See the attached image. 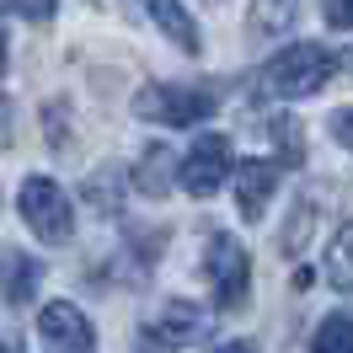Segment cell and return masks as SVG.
Instances as JSON below:
<instances>
[{"instance_id": "7", "label": "cell", "mask_w": 353, "mask_h": 353, "mask_svg": "<svg viewBox=\"0 0 353 353\" xmlns=\"http://www.w3.org/2000/svg\"><path fill=\"white\" fill-rule=\"evenodd\" d=\"M38 337H43L48 348H70V353H91V343H97L91 321L81 316V305H70V300H48V305L38 310Z\"/></svg>"}, {"instance_id": "20", "label": "cell", "mask_w": 353, "mask_h": 353, "mask_svg": "<svg viewBox=\"0 0 353 353\" xmlns=\"http://www.w3.org/2000/svg\"><path fill=\"white\" fill-rule=\"evenodd\" d=\"M327 22L343 32V27H353V0H327Z\"/></svg>"}, {"instance_id": "19", "label": "cell", "mask_w": 353, "mask_h": 353, "mask_svg": "<svg viewBox=\"0 0 353 353\" xmlns=\"http://www.w3.org/2000/svg\"><path fill=\"white\" fill-rule=\"evenodd\" d=\"M332 139H337V145H348V150H353V108L332 112Z\"/></svg>"}, {"instance_id": "6", "label": "cell", "mask_w": 353, "mask_h": 353, "mask_svg": "<svg viewBox=\"0 0 353 353\" xmlns=\"http://www.w3.org/2000/svg\"><path fill=\"white\" fill-rule=\"evenodd\" d=\"M176 176H182V188H188L193 199H209V193H220L225 176H236V155H230V139H225V134H199V139H193V150L182 155Z\"/></svg>"}, {"instance_id": "5", "label": "cell", "mask_w": 353, "mask_h": 353, "mask_svg": "<svg viewBox=\"0 0 353 353\" xmlns=\"http://www.w3.org/2000/svg\"><path fill=\"white\" fill-rule=\"evenodd\" d=\"M145 337L155 348H193V343H209L214 337V310L193 305V300H166L145 321Z\"/></svg>"}, {"instance_id": "13", "label": "cell", "mask_w": 353, "mask_h": 353, "mask_svg": "<svg viewBox=\"0 0 353 353\" xmlns=\"http://www.w3.org/2000/svg\"><path fill=\"white\" fill-rule=\"evenodd\" d=\"M327 284L332 289H353V220L332 236L327 246Z\"/></svg>"}, {"instance_id": "3", "label": "cell", "mask_w": 353, "mask_h": 353, "mask_svg": "<svg viewBox=\"0 0 353 353\" xmlns=\"http://www.w3.org/2000/svg\"><path fill=\"white\" fill-rule=\"evenodd\" d=\"M203 279H209V289H214V305H220V310H241L246 305L252 263H246V252H241L236 236L214 230V236L203 241Z\"/></svg>"}, {"instance_id": "17", "label": "cell", "mask_w": 353, "mask_h": 353, "mask_svg": "<svg viewBox=\"0 0 353 353\" xmlns=\"http://www.w3.org/2000/svg\"><path fill=\"white\" fill-rule=\"evenodd\" d=\"M118 182H123V176H118V166H108V172H97V176L86 182V199L102 203V214H112V209H118V203H112V188H118Z\"/></svg>"}, {"instance_id": "11", "label": "cell", "mask_w": 353, "mask_h": 353, "mask_svg": "<svg viewBox=\"0 0 353 353\" xmlns=\"http://www.w3.org/2000/svg\"><path fill=\"white\" fill-rule=\"evenodd\" d=\"M300 17V0H252V11H246V38H284L289 27Z\"/></svg>"}, {"instance_id": "1", "label": "cell", "mask_w": 353, "mask_h": 353, "mask_svg": "<svg viewBox=\"0 0 353 353\" xmlns=\"http://www.w3.org/2000/svg\"><path fill=\"white\" fill-rule=\"evenodd\" d=\"M337 75V54L321 43H289L284 54H273L263 65V91L268 97H316Z\"/></svg>"}, {"instance_id": "16", "label": "cell", "mask_w": 353, "mask_h": 353, "mask_svg": "<svg viewBox=\"0 0 353 353\" xmlns=\"http://www.w3.org/2000/svg\"><path fill=\"white\" fill-rule=\"evenodd\" d=\"M263 123H268V134H273V145L284 150V161H289V166H300V161H305V139H300V129H294V118L279 112V118H263Z\"/></svg>"}, {"instance_id": "25", "label": "cell", "mask_w": 353, "mask_h": 353, "mask_svg": "<svg viewBox=\"0 0 353 353\" xmlns=\"http://www.w3.org/2000/svg\"><path fill=\"white\" fill-rule=\"evenodd\" d=\"M209 6H220V0H209Z\"/></svg>"}, {"instance_id": "22", "label": "cell", "mask_w": 353, "mask_h": 353, "mask_svg": "<svg viewBox=\"0 0 353 353\" xmlns=\"http://www.w3.org/2000/svg\"><path fill=\"white\" fill-rule=\"evenodd\" d=\"M209 353H257V343H246V337H236V343H220V348H209Z\"/></svg>"}, {"instance_id": "23", "label": "cell", "mask_w": 353, "mask_h": 353, "mask_svg": "<svg viewBox=\"0 0 353 353\" xmlns=\"http://www.w3.org/2000/svg\"><path fill=\"white\" fill-rule=\"evenodd\" d=\"M0 75H6V32H0Z\"/></svg>"}, {"instance_id": "2", "label": "cell", "mask_w": 353, "mask_h": 353, "mask_svg": "<svg viewBox=\"0 0 353 353\" xmlns=\"http://www.w3.org/2000/svg\"><path fill=\"white\" fill-rule=\"evenodd\" d=\"M17 209H22L27 230L43 246H65L75 236V214H70V199L54 176H27L22 193H17Z\"/></svg>"}, {"instance_id": "14", "label": "cell", "mask_w": 353, "mask_h": 353, "mask_svg": "<svg viewBox=\"0 0 353 353\" xmlns=\"http://www.w3.org/2000/svg\"><path fill=\"white\" fill-rule=\"evenodd\" d=\"M310 353H353V316L348 310H337V316H327V321L316 327Z\"/></svg>"}, {"instance_id": "15", "label": "cell", "mask_w": 353, "mask_h": 353, "mask_svg": "<svg viewBox=\"0 0 353 353\" xmlns=\"http://www.w3.org/2000/svg\"><path fill=\"white\" fill-rule=\"evenodd\" d=\"M310 230H316V203L300 199L294 209H289V225H284V252H289V257H300V252H305Z\"/></svg>"}, {"instance_id": "21", "label": "cell", "mask_w": 353, "mask_h": 353, "mask_svg": "<svg viewBox=\"0 0 353 353\" xmlns=\"http://www.w3.org/2000/svg\"><path fill=\"white\" fill-rule=\"evenodd\" d=\"M6 145H11V102L0 97V150H6Z\"/></svg>"}, {"instance_id": "10", "label": "cell", "mask_w": 353, "mask_h": 353, "mask_svg": "<svg viewBox=\"0 0 353 353\" xmlns=\"http://www.w3.org/2000/svg\"><path fill=\"white\" fill-rule=\"evenodd\" d=\"M145 11H150V22L172 38L182 54H203V38H199V22L188 17V6L182 0H145Z\"/></svg>"}, {"instance_id": "12", "label": "cell", "mask_w": 353, "mask_h": 353, "mask_svg": "<svg viewBox=\"0 0 353 353\" xmlns=\"http://www.w3.org/2000/svg\"><path fill=\"white\" fill-rule=\"evenodd\" d=\"M172 176H176V155L166 145H150V150L139 155V166H134V188L145 199H166L172 193Z\"/></svg>"}, {"instance_id": "18", "label": "cell", "mask_w": 353, "mask_h": 353, "mask_svg": "<svg viewBox=\"0 0 353 353\" xmlns=\"http://www.w3.org/2000/svg\"><path fill=\"white\" fill-rule=\"evenodd\" d=\"M6 6L27 22H54V11H59V0H6Z\"/></svg>"}, {"instance_id": "4", "label": "cell", "mask_w": 353, "mask_h": 353, "mask_svg": "<svg viewBox=\"0 0 353 353\" xmlns=\"http://www.w3.org/2000/svg\"><path fill=\"white\" fill-rule=\"evenodd\" d=\"M214 108H220V97L209 86H145L134 97V112L150 123H166V129H193Z\"/></svg>"}, {"instance_id": "8", "label": "cell", "mask_w": 353, "mask_h": 353, "mask_svg": "<svg viewBox=\"0 0 353 353\" xmlns=\"http://www.w3.org/2000/svg\"><path fill=\"white\" fill-rule=\"evenodd\" d=\"M273 193H279V161H263V155L236 161V203H241L246 220H263Z\"/></svg>"}, {"instance_id": "24", "label": "cell", "mask_w": 353, "mask_h": 353, "mask_svg": "<svg viewBox=\"0 0 353 353\" xmlns=\"http://www.w3.org/2000/svg\"><path fill=\"white\" fill-rule=\"evenodd\" d=\"M0 353H17V348H11V343H0Z\"/></svg>"}, {"instance_id": "9", "label": "cell", "mask_w": 353, "mask_h": 353, "mask_svg": "<svg viewBox=\"0 0 353 353\" xmlns=\"http://www.w3.org/2000/svg\"><path fill=\"white\" fill-rule=\"evenodd\" d=\"M38 279H43V263H32L17 246H0V294H6V305H27L38 294Z\"/></svg>"}]
</instances>
